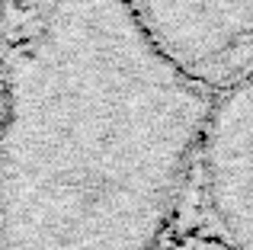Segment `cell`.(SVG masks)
<instances>
[{
    "label": "cell",
    "mask_w": 253,
    "mask_h": 250,
    "mask_svg": "<svg viewBox=\"0 0 253 250\" xmlns=\"http://www.w3.org/2000/svg\"><path fill=\"white\" fill-rule=\"evenodd\" d=\"M215 96L131 0H51L0 116V250H164Z\"/></svg>",
    "instance_id": "cell-1"
},
{
    "label": "cell",
    "mask_w": 253,
    "mask_h": 250,
    "mask_svg": "<svg viewBox=\"0 0 253 250\" xmlns=\"http://www.w3.org/2000/svg\"><path fill=\"white\" fill-rule=\"evenodd\" d=\"M179 225L209 250H253V71L215 96Z\"/></svg>",
    "instance_id": "cell-2"
},
{
    "label": "cell",
    "mask_w": 253,
    "mask_h": 250,
    "mask_svg": "<svg viewBox=\"0 0 253 250\" xmlns=\"http://www.w3.org/2000/svg\"><path fill=\"white\" fill-rule=\"evenodd\" d=\"M131 6L161 48L215 93L253 71V0H131Z\"/></svg>",
    "instance_id": "cell-3"
}]
</instances>
